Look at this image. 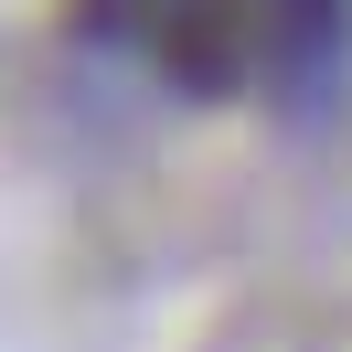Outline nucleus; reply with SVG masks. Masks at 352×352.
<instances>
[{"label": "nucleus", "mask_w": 352, "mask_h": 352, "mask_svg": "<svg viewBox=\"0 0 352 352\" xmlns=\"http://www.w3.org/2000/svg\"><path fill=\"white\" fill-rule=\"evenodd\" d=\"M160 65L192 75V86H235L245 54H256V0H139Z\"/></svg>", "instance_id": "1"}]
</instances>
